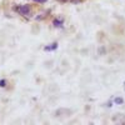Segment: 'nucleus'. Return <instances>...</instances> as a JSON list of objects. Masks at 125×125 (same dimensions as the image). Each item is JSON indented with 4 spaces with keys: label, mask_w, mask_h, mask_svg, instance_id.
<instances>
[{
    "label": "nucleus",
    "mask_w": 125,
    "mask_h": 125,
    "mask_svg": "<svg viewBox=\"0 0 125 125\" xmlns=\"http://www.w3.org/2000/svg\"><path fill=\"white\" fill-rule=\"evenodd\" d=\"M5 85H6V80L1 79V80H0V86H1V88H4Z\"/></svg>",
    "instance_id": "5"
},
{
    "label": "nucleus",
    "mask_w": 125,
    "mask_h": 125,
    "mask_svg": "<svg viewBox=\"0 0 125 125\" xmlns=\"http://www.w3.org/2000/svg\"><path fill=\"white\" fill-rule=\"evenodd\" d=\"M13 9H14V11L19 13L20 15H23V16H28L31 13V8L28 4H25V5H18V6H14Z\"/></svg>",
    "instance_id": "1"
},
{
    "label": "nucleus",
    "mask_w": 125,
    "mask_h": 125,
    "mask_svg": "<svg viewBox=\"0 0 125 125\" xmlns=\"http://www.w3.org/2000/svg\"><path fill=\"white\" fill-rule=\"evenodd\" d=\"M56 49H58V43H53V44H50V45H48V46L44 48L45 51H54Z\"/></svg>",
    "instance_id": "3"
},
{
    "label": "nucleus",
    "mask_w": 125,
    "mask_h": 125,
    "mask_svg": "<svg viewBox=\"0 0 125 125\" xmlns=\"http://www.w3.org/2000/svg\"><path fill=\"white\" fill-rule=\"evenodd\" d=\"M114 103L118 104V105H121V104L124 103V100H123L121 98H115V99H114Z\"/></svg>",
    "instance_id": "4"
},
{
    "label": "nucleus",
    "mask_w": 125,
    "mask_h": 125,
    "mask_svg": "<svg viewBox=\"0 0 125 125\" xmlns=\"http://www.w3.org/2000/svg\"><path fill=\"white\" fill-rule=\"evenodd\" d=\"M53 24H54L55 28H61L62 25H64V19H61V18H55L54 21H53Z\"/></svg>",
    "instance_id": "2"
},
{
    "label": "nucleus",
    "mask_w": 125,
    "mask_h": 125,
    "mask_svg": "<svg viewBox=\"0 0 125 125\" xmlns=\"http://www.w3.org/2000/svg\"><path fill=\"white\" fill-rule=\"evenodd\" d=\"M33 1H35V3H41V4H43V3H46L48 0H33Z\"/></svg>",
    "instance_id": "6"
},
{
    "label": "nucleus",
    "mask_w": 125,
    "mask_h": 125,
    "mask_svg": "<svg viewBox=\"0 0 125 125\" xmlns=\"http://www.w3.org/2000/svg\"><path fill=\"white\" fill-rule=\"evenodd\" d=\"M58 1H60V3H65V1H68V0H58Z\"/></svg>",
    "instance_id": "7"
}]
</instances>
